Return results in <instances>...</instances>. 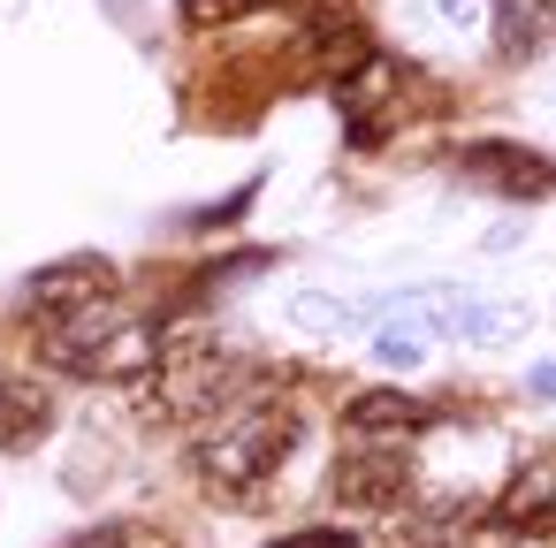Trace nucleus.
I'll use <instances>...</instances> for the list:
<instances>
[{"mask_svg":"<svg viewBox=\"0 0 556 548\" xmlns=\"http://www.w3.org/2000/svg\"><path fill=\"white\" fill-rule=\"evenodd\" d=\"M39 358L54 373H77V381H146L153 358H161V335L146 320H130L115 297H100V305H77V313H47Z\"/></svg>","mask_w":556,"mask_h":548,"instance_id":"nucleus-1","label":"nucleus"},{"mask_svg":"<svg viewBox=\"0 0 556 548\" xmlns=\"http://www.w3.org/2000/svg\"><path fill=\"white\" fill-rule=\"evenodd\" d=\"M290 449H298V411L252 396V404H237V411L191 449V464H199V487H206V495L244 502V495H260V487L290 464Z\"/></svg>","mask_w":556,"mask_h":548,"instance_id":"nucleus-2","label":"nucleus"},{"mask_svg":"<svg viewBox=\"0 0 556 548\" xmlns=\"http://www.w3.org/2000/svg\"><path fill=\"white\" fill-rule=\"evenodd\" d=\"M138 388H146V411H161V419H206V411H229L244 396V358L222 351L214 335L184 328L161 343V358Z\"/></svg>","mask_w":556,"mask_h":548,"instance_id":"nucleus-3","label":"nucleus"},{"mask_svg":"<svg viewBox=\"0 0 556 548\" xmlns=\"http://www.w3.org/2000/svg\"><path fill=\"white\" fill-rule=\"evenodd\" d=\"M328 487H336L343 510H396L412 495V449L396 434H351V449L336 457Z\"/></svg>","mask_w":556,"mask_h":548,"instance_id":"nucleus-4","label":"nucleus"},{"mask_svg":"<svg viewBox=\"0 0 556 548\" xmlns=\"http://www.w3.org/2000/svg\"><path fill=\"white\" fill-rule=\"evenodd\" d=\"M336 107H343V130L358 153H374L389 138V115H396V62L366 54L351 77H336Z\"/></svg>","mask_w":556,"mask_h":548,"instance_id":"nucleus-5","label":"nucleus"},{"mask_svg":"<svg viewBox=\"0 0 556 548\" xmlns=\"http://www.w3.org/2000/svg\"><path fill=\"white\" fill-rule=\"evenodd\" d=\"M457 168H465L472 183L503 191V199H541V191H556V161H541V153H526V145H503V138L465 145Z\"/></svg>","mask_w":556,"mask_h":548,"instance_id":"nucleus-6","label":"nucleus"},{"mask_svg":"<svg viewBox=\"0 0 556 548\" xmlns=\"http://www.w3.org/2000/svg\"><path fill=\"white\" fill-rule=\"evenodd\" d=\"M374 54V39H366V24L358 16H343V9H313L305 16V62L336 85V77H351L358 62Z\"/></svg>","mask_w":556,"mask_h":548,"instance_id":"nucleus-7","label":"nucleus"},{"mask_svg":"<svg viewBox=\"0 0 556 548\" xmlns=\"http://www.w3.org/2000/svg\"><path fill=\"white\" fill-rule=\"evenodd\" d=\"M100 297H115V267L108 259H62V267L31 275V305L39 313H77V305H100Z\"/></svg>","mask_w":556,"mask_h":548,"instance_id":"nucleus-8","label":"nucleus"},{"mask_svg":"<svg viewBox=\"0 0 556 548\" xmlns=\"http://www.w3.org/2000/svg\"><path fill=\"white\" fill-rule=\"evenodd\" d=\"M434 426V404H419V396H404V388H366V396H351L343 404V434H427Z\"/></svg>","mask_w":556,"mask_h":548,"instance_id":"nucleus-9","label":"nucleus"},{"mask_svg":"<svg viewBox=\"0 0 556 548\" xmlns=\"http://www.w3.org/2000/svg\"><path fill=\"white\" fill-rule=\"evenodd\" d=\"M488 24H495V54L503 62H526L556 31V0H488Z\"/></svg>","mask_w":556,"mask_h":548,"instance_id":"nucleus-10","label":"nucleus"},{"mask_svg":"<svg viewBox=\"0 0 556 548\" xmlns=\"http://www.w3.org/2000/svg\"><path fill=\"white\" fill-rule=\"evenodd\" d=\"M54 426V396L39 381H16V373H0V449H24Z\"/></svg>","mask_w":556,"mask_h":548,"instance_id":"nucleus-11","label":"nucleus"},{"mask_svg":"<svg viewBox=\"0 0 556 548\" xmlns=\"http://www.w3.org/2000/svg\"><path fill=\"white\" fill-rule=\"evenodd\" d=\"M548 510H556V449H541V457H526V464H518V480L503 487L495 518H503V525H518V518H548Z\"/></svg>","mask_w":556,"mask_h":548,"instance_id":"nucleus-12","label":"nucleus"},{"mask_svg":"<svg viewBox=\"0 0 556 548\" xmlns=\"http://www.w3.org/2000/svg\"><path fill=\"white\" fill-rule=\"evenodd\" d=\"M396 548H465V518L457 510H419L396 525Z\"/></svg>","mask_w":556,"mask_h":548,"instance_id":"nucleus-13","label":"nucleus"},{"mask_svg":"<svg viewBox=\"0 0 556 548\" xmlns=\"http://www.w3.org/2000/svg\"><path fill=\"white\" fill-rule=\"evenodd\" d=\"M290 320H298V328H313V335H343L358 313H351L343 297H320V290H305V297H290Z\"/></svg>","mask_w":556,"mask_h":548,"instance_id":"nucleus-14","label":"nucleus"},{"mask_svg":"<svg viewBox=\"0 0 556 548\" xmlns=\"http://www.w3.org/2000/svg\"><path fill=\"white\" fill-rule=\"evenodd\" d=\"M260 9H275V0H176V16H184L191 31H214V24H244V16H260Z\"/></svg>","mask_w":556,"mask_h":548,"instance_id":"nucleus-15","label":"nucleus"},{"mask_svg":"<svg viewBox=\"0 0 556 548\" xmlns=\"http://www.w3.org/2000/svg\"><path fill=\"white\" fill-rule=\"evenodd\" d=\"M419 351H427V335H412L404 320L374 335V358H381V366H419Z\"/></svg>","mask_w":556,"mask_h":548,"instance_id":"nucleus-16","label":"nucleus"},{"mask_svg":"<svg viewBox=\"0 0 556 548\" xmlns=\"http://www.w3.org/2000/svg\"><path fill=\"white\" fill-rule=\"evenodd\" d=\"M503 548H556V510H548V518H518V525H503Z\"/></svg>","mask_w":556,"mask_h":548,"instance_id":"nucleus-17","label":"nucleus"},{"mask_svg":"<svg viewBox=\"0 0 556 548\" xmlns=\"http://www.w3.org/2000/svg\"><path fill=\"white\" fill-rule=\"evenodd\" d=\"M275 548H358V533H343V525H305V533H290V540H275Z\"/></svg>","mask_w":556,"mask_h":548,"instance_id":"nucleus-18","label":"nucleus"},{"mask_svg":"<svg viewBox=\"0 0 556 548\" xmlns=\"http://www.w3.org/2000/svg\"><path fill=\"white\" fill-rule=\"evenodd\" d=\"M533 396H548V404H556V358H548V366H533Z\"/></svg>","mask_w":556,"mask_h":548,"instance_id":"nucleus-19","label":"nucleus"},{"mask_svg":"<svg viewBox=\"0 0 556 548\" xmlns=\"http://www.w3.org/2000/svg\"><path fill=\"white\" fill-rule=\"evenodd\" d=\"M70 548H123V533L108 525V533H85V540H70Z\"/></svg>","mask_w":556,"mask_h":548,"instance_id":"nucleus-20","label":"nucleus"}]
</instances>
